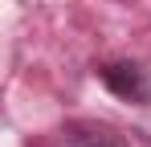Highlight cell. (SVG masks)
I'll use <instances>...</instances> for the list:
<instances>
[{
  "label": "cell",
  "mask_w": 151,
  "mask_h": 147,
  "mask_svg": "<svg viewBox=\"0 0 151 147\" xmlns=\"http://www.w3.org/2000/svg\"><path fill=\"white\" fill-rule=\"evenodd\" d=\"M98 78L110 94L127 98V102H147L151 98V78L139 61H106V66H98Z\"/></svg>",
  "instance_id": "cell-1"
},
{
  "label": "cell",
  "mask_w": 151,
  "mask_h": 147,
  "mask_svg": "<svg viewBox=\"0 0 151 147\" xmlns=\"http://www.w3.org/2000/svg\"><path fill=\"white\" fill-rule=\"evenodd\" d=\"M65 143L70 147H127V139L114 127H102V122H74L65 131Z\"/></svg>",
  "instance_id": "cell-2"
}]
</instances>
